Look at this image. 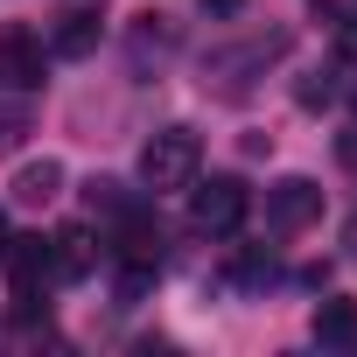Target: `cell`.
Segmentation results:
<instances>
[{"mask_svg":"<svg viewBox=\"0 0 357 357\" xmlns=\"http://www.w3.org/2000/svg\"><path fill=\"white\" fill-rule=\"evenodd\" d=\"M197 175H204V140H197L190 126H161V133L140 147V183H147L154 197L190 190Z\"/></svg>","mask_w":357,"mask_h":357,"instance_id":"6da1fadb","label":"cell"},{"mask_svg":"<svg viewBox=\"0 0 357 357\" xmlns=\"http://www.w3.org/2000/svg\"><path fill=\"white\" fill-rule=\"evenodd\" d=\"M252 218V190L238 175H211V183H190V225L204 238H231L238 225Z\"/></svg>","mask_w":357,"mask_h":357,"instance_id":"7a4b0ae2","label":"cell"},{"mask_svg":"<svg viewBox=\"0 0 357 357\" xmlns=\"http://www.w3.org/2000/svg\"><path fill=\"white\" fill-rule=\"evenodd\" d=\"M322 218V190L308 183V175H280V183L266 190V231L273 238H294Z\"/></svg>","mask_w":357,"mask_h":357,"instance_id":"3957f363","label":"cell"},{"mask_svg":"<svg viewBox=\"0 0 357 357\" xmlns=\"http://www.w3.org/2000/svg\"><path fill=\"white\" fill-rule=\"evenodd\" d=\"M43 36L36 29H22V22H8V29H0V77H8L15 91H36L43 84Z\"/></svg>","mask_w":357,"mask_h":357,"instance_id":"277c9868","label":"cell"},{"mask_svg":"<svg viewBox=\"0 0 357 357\" xmlns=\"http://www.w3.org/2000/svg\"><path fill=\"white\" fill-rule=\"evenodd\" d=\"M273 56H287V36H280V29H273V36H252L245 50H218V56H211V77H218L225 91H238V70H266Z\"/></svg>","mask_w":357,"mask_h":357,"instance_id":"5b68a950","label":"cell"},{"mask_svg":"<svg viewBox=\"0 0 357 357\" xmlns=\"http://www.w3.org/2000/svg\"><path fill=\"white\" fill-rule=\"evenodd\" d=\"M119 266L161 273V225H154L147 211H126V218H119Z\"/></svg>","mask_w":357,"mask_h":357,"instance_id":"8992f818","label":"cell"},{"mask_svg":"<svg viewBox=\"0 0 357 357\" xmlns=\"http://www.w3.org/2000/svg\"><path fill=\"white\" fill-rule=\"evenodd\" d=\"M168 50H175V22H168V15H140L133 36H126V63H133V77H147V63H168Z\"/></svg>","mask_w":357,"mask_h":357,"instance_id":"52a82bcc","label":"cell"},{"mask_svg":"<svg viewBox=\"0 0 357 357\" xmlns=\"http://www.w3.org/2000/svg\"><path fill=\"white\" fill-rule=\"evenodd\" d=\"M91 266H98V238H91L84 225H63V231L50 238V273H56V280H84Z\"/></svg>","mask_w":357,"mask_h":357,"instance_id":"ba28073f","label":"cell"},{"mask_svg":"<svg viewBox=\"0 0 357 357\" xmlns=\"http://www.w3.org/2000/svg\"><path fill=\"white\" fill-rule=\"evenodd\" d=\"M98 50V15L91 8H63L50 29V56H91Z\"/></svg>","mask_w":357,"mask_h":357,"instance_id":"9c48e42d","label":"cell"},{"mask_svg":"<svg viewBox=\"0 0 357 357\" xmlns=\"http://www.w3.org/2000/svg\"><path fill=\"white\" fill-rule=\"evenodd\" d=\"M315 343L357 350V301H322V308H315Z\"/></svg>","mask_w":357,"mask_h":357,"instance_id":"30bf717a","label":"cell"},{"mask_svg":"<svg viewBox=\"0 0 357 357\" xmlns=\"http://www.w3.org/2000/svg\"><path fill=\"white\" fill-rule=\"evenodd\" d=\"M56 190H63V168L56 161H29L15 175V204H56Z\"/></svg>","mask_w":357,"mask_h":357,"instance_id":"8fae6325","label":"cell"},{"mask_svg":"<svg viewBox=\"0 0 357 357\" xmlns=\"http://www.w3.org/2000/svg\"><path fill=\"white\" fill-rule=\"evenodd\" d=\"M29 126H36V112L15 98V105H0V154H15L22 140H29Z\"/></svg>","mask_w":357,"mask_h":357,"instance_id":"7c38bea8","label":"cell"},{"mask_svg":"<svg viewBox=\"0 0 357 357\" xmlns=\"http://www.w3.org/2000/svg\"><path fill=\"white\" fill-rule=\"evenodd\" d=\"M91 211H105V218H126L133 204L119 197V183H105V175H98V183H91Z\"/></svg>","mask_w":357,"mask_h":357,"instance_id":"4fadbf2b","label":"cell"},{"mask_svg":"<svg viewBox=\"0 0 357 357\" xmlns=\"http://www.w3.org/2000/svg\"><path fill=\"white\" fill-rule=\"evenodd\" d=\"M336 154H343V168H357V133H343V140H336Z\"/></svg>","mask_w":357,"mask_h":357,"instance_id":"5bb4252c","label":"cell"},{"mask_svg":"<svg viewBox=\"0 0 357 357\" xmlns=\"http://www.w3.org/2000/svg\"><path fill=\"white\" fill-rule=\"evenodd\" d=\"M204 8H211V15H238V8H245V0H204Z\"/></svg>","mask_w":357,"mask_h":357,"instance_id":"9a60e30c","label":"cell"},{"mask_svg":"<svg viewBox=\"0 0 357 357\" xmlns=\"http://www.w3.org/2000/svg\"><path fill=\"white\" fill-rule=\"evenodd\" d=\"M343 245H350V259H357V218H350V231H343Z\"/></svg>","mask_w":357,"mask_h":357,"instance_id":"2e32d148","label":"cell"},{"mask_svg":"<svg viewBox=\"0 0 357 357\" xmlns=\"http://www.w3.org/2000/svg\"><path fill=\"white\" fill-rule=\"evenodd\" d=\"M0 252H8V218H0Z\"/></svg>","mask_w":357,"mask_h":357,"instance_id":"e0dca14e","label":"cell"},{"mask_svg":"<svg viewBox=\"0 0 357 357\" xmlns=\"http://www.w3.org/2000/svg\"><path fill=\"white\" fill-rule=\"evenodd\" d=\"M350 91H357V77H350Z\"/></svg>","mask_w":357,"mask_h":357,"instance_id":"ac0fdd59","label":"cell"}]
</instances>
